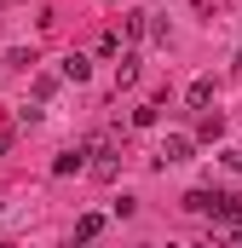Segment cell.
<instances>
[{"mask_svg": "<svg viewBox=\"0 0 242 248\" xmlns=\"http://www.w3.org/2000/svg\"><path fill=\"white\" fill-rule=\"evenodd\" d=\"M173 162H190V139L184 133H167L162 150H156V168H173Z\"/></svg>", "mask_w": 242, "mask_h": 248, "instance_id": "6da1fadb", "label": "cell"}, {"mask_svg": "<svg viewBox=\"0 0 242 248\" xmlns=\"http://www.w3.org/2000/svg\"><path fill=\"white\" fill-rule=\"evenodd\" d=\"M92 156H98V162H92V179H104V185H110V179L121 173V150H116V144H98Z\"/></svg>", "mask_w": 242, "mask_h": 248, "instance_id": "7a4b0ae2", "label": "cell"}, {"mask_svg": "<svg viewBox=\"0 0 242 248\" xmlns=\"http://www.w3.org/2000/svg\"><path fill=\"white\" fill-rule=\"evenodd\" d=\"M219 202H225L219 190H190V196H184V208H190V214H219Z\"/></svg>", "mask_w": 242, "mask_h": 248, "instance_id": "3957f363", "label": "cell"}, {"mask_svg": "<svg viewBox=\"0 0 242 248\" xmlns=\"http://www.w3.org/2000/svg\"><path fill=\"white\" fill-rule=\"evenodd\" d=\"M184 98H190V110H208V104H213V81H208V75H202V81H190V87H184Z\"/></svg>", "mask_w": 242, "mask_h": 248, "instance_id": "277c9868", "label": "cell"}, {"mask_svg": "<svg viewBox=\"0 0 242 248\" xmlns=\"http://www.w3.org/2000/svg\"><path fill=\"white\" fill-rule=\"evenodd\" d=\"M58 75H63V81H87V75H92V63L81 58V52H69V58L58 63Z\"/></svg>", "mask_w": 242, "mask_h": 248, "instance_id": "5b68a950", "label": "cell"}, {"mask_svg": "<svg viewBox=\"0 0 242 248\" xmlns=\"http://www.w3.org/2000/svg\"><path fill=\"white\" fill-rule=\"evenodd\" d=\"M81 168H87V150H63L58 162H52V173H58V179H63V173H81Z\"/></svg>", "mask_w": 242, "mask_h": 248, "instance_id": "8992f818", "label": "cell"}, {"mask_svg": "<svg viewBox=\"0 0 242 248\" xmlns=\"http://www.w3.org/2000/svg\"><path fill=\"white\" fill-rule=\"evenodd\" d=\"M138 81V52H121V63H116V87H133Z\"/></svg>", "mask_w": 242, "mask_h": 248, "instance_id": "52a82bcc", "label": "cell"}, {"mask_svg": "<svg viewBox=\"0 0 242 248\" xmlns=\"http://www.w3.org/2000/svg\"><path fill=\"white\" fill-rule=\"evenodd\" d=\"M98 231H104V214H81V219H75V237H81V243H92Z\"/></svg>", "mask_w": 242, "mask_h": 248, "instance_id": "ba28073f", "label": "cell"}, {"mask_svg": "<svg viewBox=\"0 0 242 248\" xmlns=\"http://www.w3.org/2000/svg\"><path fill=\"white\" fill-rule=\"evenodd\" d=\"M58 69H41V75H35V98H52V93H58Z\"/></svg>", "mask_w": 242, "mask_h": 248, "instance_id": "9c48e42d", "label": "cell"}, {"mask_svg": "<svg viewBox=\"0 0 242 248\" xmlns=\"http://www.w3.org/2000/svg\"><path fill=\"white\" fill-rule=\"evenodd\" d=\"M225 133V116H213V110H202V139H219Z\"/></svg>", "mask_w": 242, "mask_h": 248, "instance_id": "30bf717a", "label": "cell"}, {"mask_svg": "<svg viewBox=\"0 0 242 248\" xmlns=\"http://www.w3.org/2000/svg\"><path fill=\"white\" fill-rule=\"evenodd\" d=\"M144 29H150V17H144V12H133V17H127V41H138Z\"/></svg>", "mask_w": 242, "mask_h": 248, "instance_id": "8fae6325", "label": "cell"}, {"mask_svg": "<svg viewBox=\"0 0 242 248\" xmlns=\"http://www.w3.org/2000/svg\"><path fill=\"white\" fill-rule=\"evenodd\" d=\"M156 110H162V104H138V110H133V127H150V122H156Z\"/></svg>", "mask_w": 242, "mask_h": 248, "instance_id": "7c38bea8", "label": "cell"}, {"mask_svg": "<svg viewBox=\"0 0 242 248\" xmlns=\"http://www.w3.org/2000/svg\"><path fill=\"white\" fill-rule=\"evenodd\" d=\"M6 63H12V69H35V52H23V46H17V52H6Z\"/></svg>", "mask_w": 242, "mask_h": 248, "instance_id": "4fadbf2b", "label": "cell"}, {"mask_svg": "<svg viewBox=\"0 0 242 248\" xmlns=\"http://www.w3.org/2000/svg\"><path fill=\"white\" fill-rule=\"evenodd\" d=\"M219 162H225V168H231V173H242V150H225V156H219Z\"/></svg>", "mask_w": 242, "mask_h": 248, "instance_id": "5bb4252c", "label": "cell"}, {"mask_svg": "<svg viewBox=\"0 0 242 248\" xmlns=\"http://www.w3.org/2000/svg\"><path fill=\"white\" fill-rule=\"evenodd\" d=\"M6 150H12V133H0V156H6Z\"/></svg>", "mask_w": 242, "mask_h": 248, "instance_id": "9a60e30c", "label": "cell"}, {"mask_svg": "<svg viewBox=\"0 0 242 248\" xmlns=\"http://www.w3.org/2000/svg\"><path fill=\"white\" fill-rule=\"evenodd\" d=\"M231 237H237V243H242V219H237V225H231Z\"/></svg>", "mask_w": 242, "mask_h": 248, "instance_id": "2e32d148", "label": "cell"}]
</instances>
